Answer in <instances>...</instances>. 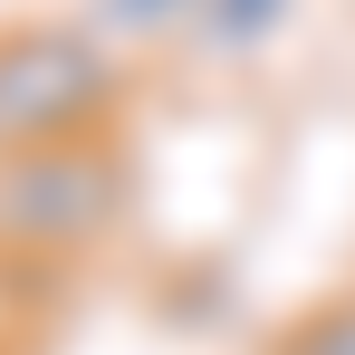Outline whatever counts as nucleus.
<instances>
[{
	"instance_id": "obj_1",
	"label": "nucleus",
	"mask_w": 355,
	"mask_h": 355,
	"mask_svg": "<svg viewBox=\"0 0 355 355\" xmlns=\"http://www.w3.org/2000/svg\"><path fill=\"white\" fill-rule=\"evenodd\" d=\"M125 106V67L87 19H0V154L106 135Z\"/></svg>"
},
{
	"instance_id": "obj_2",
	"label": "nucleus",
	"mask_w": 355,
	"mask_h": 355,
	"mask_svg": "<svg viewBox=\"0 0 355 355\" xmlns=\"http://www.w3.org/2000/svg\"><path fill=\"white\" fill-rule=\"evenodd\" d=\"M116 211H125V164L106 135L0 154V259L58 269V259H77L116 231Z\"/></svg>"
},
{
	"instance_id": "obj_3",
	"label": "nucleus",
	"mask_w": 355,
	"mask_h": 355,
	"mask_svg": "<svg viewBox=\"0 0 355 355\" xmlns=\"http://www.w3.org/2000/svg\"><path fill=\"white\" fill-rule=\"evenodd\" d=\"M279 355H355V297H327V307H307L288 336H279Z\"/></svg>"
},
{
	"instance_id": "obj_4",
	"label": "nucleus",
	"mask_w": 355,
	"mask_h": 355,
	"mask_svg": "<svg viewBox=\"0 0 355 355\" xmlns=\"http://www.w3.org/2000/svg\"><path fill=\"white\" fill-rule=\"evenodd\" d=\"M279 10H288V0H202L192 19H202L211 39H259V29H269Z\"/></svg>"
},
{
	"instance_id": "obj_5",
	"label": "nucleus",
	"mask_w": 355,
	"mask_h": 355,
	"mask_svg": "<svg viewBox=\"0 0 355 355\" xmlns=\"http://www.w3.org/2000/svg\"><path fill=\"white\" fill-rule=\"evenodd\" d=\"M202 0H106V19L116 29H173V19H192Z\"/></svg>"
}]
</instances>
